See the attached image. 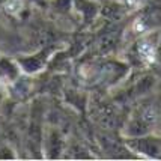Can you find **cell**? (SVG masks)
Returning <instances> with one entry per match:
<instances>
[{
  "instance_id": "obj_1",
  "label": "cell",
  "mask_w": 161,
  "mask_h": 161,
  "mask_svg": "<svg viewBox=\"0 0 161 161\" xmlns=\"http://www.w3.org/2000/svg\"><path fill=\"white\" fill-rule=\"evenodd\" d=\"M139 51H140V56L147 60V62H154L155 59V51H154V47L151 45V44H147V42H143L139 45Z\"/></svg>"
},
{
  "instance_id": "obj_2",
  "label": "cell",
  "mask_w": 161,
  "mask_h": 161,
  "mask_svg": "<svg viewBox=\"0 0 161 161\" xmlns=\"http://www.w3.org/2000/svg\"><path fill=\"white\" fill-rule=\"evenodd\" d=\"M20 8H21V0H8V3L5 5V9H6L9 14L18 12Z\"/></svg>"
}]
</instances>
